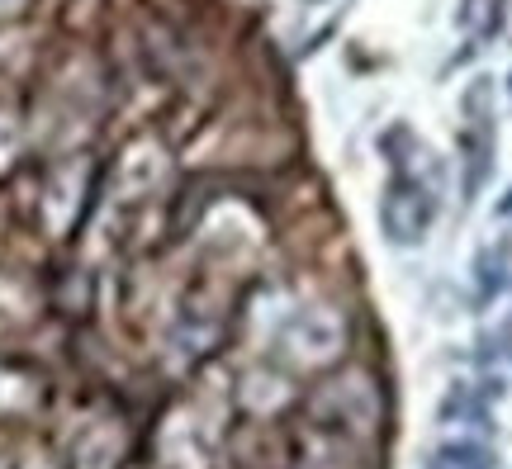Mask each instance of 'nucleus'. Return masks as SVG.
Returning <instances> with one entry per match:
<instances>
[{"label":"nucleus","mask_w":512,"mask_h":469,"mask_svg":"<svg viewBox=\"0 0 512 469\" xmlns=\"http://www.w3.org/2000/svg\"><path fill=\"white\" fill-rule=\"evenodd\" d=\"M280 346L294 365H328L342 346H347V323L337 308H299L285 318V332H280Z\"/></svg>","instance_id":"f03ea898"},{"label":"nucleus","mask_w":512,"mask_h":469,"mask_svg":"<svg viewBox=\"0 0 512 469\" xmlns=\"http://www.w3.org/2000/svg\"><path fill=\"white\" fill-rule=\"evenodd\" d=\"M19 0H0V15H10V10H15Z\"/></svg>","instance_id":"6e6552de"},{"label":"nucleus","mask_w":512,"mask_h":469,"mask_svg":"<svg viewBox=\"0 0 512 469\" xmlns=\"http://www.w3.org/2000/svg\"><path fill=\"white\" fill-rule=\"evenodd\" d=\"M508 285H512V242L498 237V242H489V247L475 252V299L489 304V299H498Z\"/></svg>","instance_id":"7ed1b4c3"},{"label":"nucleus","mask_w":512,"mask_h":469,"mask_svg":"<svg viewBox=\"0 0 512 469\" xmlns=\"http://www.w3.org/2000/svg\"><path fill=\"white\" fill-rule=\"evenodd\" d=\"M489 166H494V133L489 124H479V133L465 138V199L479 195V185L489 181Z\"/></svg>","instance_id":"39448f33"},{"label":"nucleus","mask_w":512,"mask_h":469,"mask_svg":"<svg viewBox=\"0 0 512 469\" xmlns=\"http://www.w3.org/2000/svg\"><path fill=\"white\" fill-rule=\"evenodd\" d=\"M427 469H494V451L475 441H446L427 455Z\"/></svg>","instance_id":"423d86ee"},{"label":"nucleus","mask_w":512,"mask_h":469,"mask_svg":"<svg viewBox=\"0 0 512 469\" xmlns=\"http://www.w3.org/2000/svg\"><path fill=\"white\" fill-rule=\"evenodd\" d=\"M162 171H166V157L157 147L152 143L133 147L124 157V166H119V190H124V195H147L152 185L162 181Z\"/></svg>","instance_id":"20e7f679"},{"label":"nucleus","mask_w":512,"mask_h":469,"mask_svg":"<svg viewBox=\"0 0 512 469\" xmlns=\"http://www.w3.org/2000/svg\"><path fill=\"white\" fill-rule=\"evenodd\" d=\"M498 214H503V218H512V190H508V195H503V204H498Z\"/></svg>","instance_id":"0eeeda50"},{"label":"nucleus","mask_w":512,"mask_h":469,"mask_svg":"<svg viewBox=\"0 0 512 469\" xmlns=\"http://www.w3.org/2000/svg\"><path fill=\"white\" fill-rule=\"evenodd\" d=\"M508 95H512V76H508Z\"/></svg>","instance_id":"1a4fd4ad"},{"label":"nucleus","mask_w":512,"mask_h":469,"mask_svg":"<svg viewBox=\"0 0 512 469\" xmlns=\"http://www.w3.org/2000/svg\"><path fill=\"white\" fill-rule=\"evenodd\" d=\"M437 223V190L413 176V171H399L394 181L384 185L380 199V228L394 247H422L427 233Z\"/></svg>","instance_id":"f257e3e1"}]
</instances>
